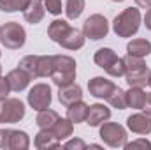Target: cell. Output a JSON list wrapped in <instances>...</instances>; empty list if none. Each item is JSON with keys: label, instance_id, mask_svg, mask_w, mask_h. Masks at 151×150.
Here are the masks:
<instances>
[{"label": "cell", "instance_id": "6da1fadb", "mask_svg": "<svg viewBox=\"0 0 151 150\" xmlns=\"http://www.w3.org/2000/svg\"><path fill=\"white\" fill-rule=\"evenodd\" d=\"M76 74H77V64L72 57L69 55H53V73H51V79L53 83L60 88L65 85H70L76 81Z\"/></svg>", "mask_w": 151, "mask_h": 150}, {"label": "cell", "instance_id": "7a4b0ae2", "mask_svg": "<svg viewBox=\"0 0 151 150\" xmlns=\"http://www.w3.org/2000/svg\"><path fill=\"white\" fill-rule=\"evenodd\" d=\"M142 16L137 7H127L113 21V30L118 37H132L139 32Z\"/></svg>", "mask_w": 151, "mask_h": 150}, {"label": "cell", "instance_id": "3957f363", "mask_svg": "<svg viewBox=\"0 0 151 150\" xmlns=\"http://www.w3.org/2000/svg\"><path fill=\"white\" fill-rule=\"evenodd\" d=\"M123 62H125V78H127L128 87H144V85H148L151 71L148 67V64L144 62V58L127 55L123 58Z\"/></svg>", "mask_w": 151, "mask_h": 150}, {"label": "cell", "instance_id": "277c9868", "mask_svg": "<svg viewBox=\"0 0 151 150\" xmlns=\"http://www.w3.org/2000/svg\"><path fill=\"white\" fill-rule=\"evenodd\" d=\"M93 62L104 69L106 73L113 78H121L125 76V62L121 57L116 55V51L111 50V48H100L97 50L95 57H93Z\"/></svg>", "mask_w": 151, "mask_h": 150}, {"label": "cell", "instance_id": "5b68a950", "mask_svg": "<svg viewBox=\"0 0 151 150\" xmlns=\"http://www.w3.org/2000/svg\"><path fill=\"white\" fill-rule=\"evenodd\" d=\"M25 41H27V32L19 23L7 21L5 25L0 27V42L7 50H19L23 48Z\"/></svg>", "mask_w": 151, "mask_h": 150}, {"label": "cell", "instance_id": "8992f818", "mask_svg": "<svg viewBox=\"0 0 151 150\" xmlns=\"http://www.w3.org/2000/svg\"><path fill=\"white\" fill-rule=\"evenodd\" d=\"M99 127H100L99 134H100L102 141H104L107 147H111V149L125 147L128 136H127V129H125L121 124H116V122H104V124H100Z\"/></svg>", "mask_w": 151, "mask_h": 150}, {"label": "cell", "instance_id": "52a82bcc", "mask_svg": "<svg viewBox=\"0 0 151 150\" xmlns=\"http://www.w3.org/2000/svg\"><path fill=\"white\" fill-rule=\"evenodd\" d=\"M25 117V104L16 97H5L0 101V124H16Z\"/></svg>", "mask_w": 151, "mask_h": 150}, {"label": "cell", "instance_id": "ba28073f", "mask_svg": "<svg viewBox=\"0 0 151 150\" xmlns=\"http://www.w3.org/2000/svg\"><path fill=\"white\" fill-rule=\"evenodd\" d=\"M83 34H84V37L91 39V41H100V39L107 37V34H109L107 18L104 14H91L83 23Z\"/></svg>", "mask_w": 151, "mask_h": 150}, {"label": "cell", "instance_id": "9c48e42d", "mask_svg": "<svg viewBox=\"0 0 151 150\" xmlns=\"http://www.w3.org/2000/svg\"><path fill=\"white\" fill-rule=\"evenodd\" d=\"M51 99H53V94H51V87L47 83H37L30 88L28 92V104L35 110V111H40V110H46L49 108L51 104Z\"/></svg>", "mask_w": 151, "mask_h": 150}, {"label": "cell", "instance_id": "30bf717a", "mask_svg": "<svg viewBox=\"0 0 151 150\" xmlns=\"http://www.w3.org/2000/svg\"><path fill=\"white\" fill-rule=\"evenodd\" d=\"M114 88H116V85L111 79L104 78V76H95V78H91L88 81V90L97 99H106L107 101V97L113 94Z\"/></svg>", "mask_w": 151, "mask_h": 150}, {"label": "cell", "instance_id": "8fae6325", "mask_svg": "<svg viewBox=\"0 0 151 150\" xmlns=\"http://www.w3.org/2000/svg\"><path fill=\"white\" fill-rule=\"evenodd\" d=\"M109 118H111V110H109L106 104L97 103V104H91V106L88 108L86 124H88L90 127H99L100 124L107 122Z\"/></svg>", "mask_w": 151, "mask_h": 150}, {"label": "cell", "instance_id": "7c38bea8", "mask_svg": "<svg viewBox=\"0 0 151 150\" xmlns=\"http://www.w3.org/2000/svg\"><path fill=\"white\" fill-rule=\"evenodd\" d=\"M127 127L135 134H150L151 117L146 115V113H134L127 118Z\"/></svg>", "mask_w": 151, "mask_h": 150}, {"label": "cell", "instance_id": "4fadbf2b", "mask_svg": "<svg viewBox=\"0 0 151 150\" xmlns=\"http://www.w3.org/2000/svg\"><path fill=\"white\" fill-rule=\"evenodd\" d=\"M58 99L60 103L69 108L70 104H74L77 101L83 99V88L77 85V83H70V85H65V87H60L58 90Z\"/></svg>", "mask_w": 151, "mask_h": 150}, {"label": "cell", "instance_id": "5bb4252c", "mask_svg": "<svg viewBox=\"0 0 151 150\" xmlns=\"http://www.w3.org/2000/svg\"><path fill=\"white\" fill-rule=\"evenodd\" d=\"M34 145L39 150H49V149H58L62 145V141L56 138V134L53 133V129H40L35 134Z\"/></svg>", "mask_w": 151, "mask_h": 150}, {"label": "cell", "instance_id": "9a60e30c", "mask_svg": "<svg viewBox=\"0 0 151 150\" xmlns=\"http://www.w3.org/2000/svg\"><path fill=\"white\" fill-rule=\"evenodd\" d=\"M5 78H7L9 87H11V90H12V92H21V90H25V88L30 85V81H32L30 74H28V73H25V71H23V69H19V67L12 69V71L5 76Z\"/></svg>", "mask_w": 151, "mask_h": 150}, {"label": "cell", "instance_id": "2e32d148", "mask_svg": "<svg viewBox=\"0 0 151 150\" xmlns=\"http://www.w3.org/2000/svg\"><path fill=\"white\" fill-rule=\"evenodd\" d=\"M84 34H83V30H77V28H69V32L62 37V41L58 42L62 48H65V50H81L83 46H84Z\"/></svg>", "mask_w": 151, "mask_h": 150}, {"label": "cell", "instance_id": "e0dca14e", "mask_svg": "<svg viewBox=\"0 0 151 150\" xmlns=\"http://www.w3.org/2000/svg\"><path fill=\"white\" fill-rule=\"evenodd\" d=\"M44 14H46V7L42 4V0H32L30 5L23 11V18L25 21L32 23V25H37L44 20Z\"/></svg>", "mask_w": 151, "mask_h": 150}, {"label": "cell", "instance_id": "ac0fdd59", "mask_svg": "<svg viewBox=\"0 0 151 150\" xmlns=\"http://www.w3.org/2000/svg\"><path fill=\"white\" fill-rule=\"evenodd\" d=\"M150 53H151V42L148 39H132L127 44V55L146 58Z\"/></svg>", "mask_w": 151, "mask_h": 150}, {"label": "cell", "instance_id": "d6986e66", "mask_svg": "<svg viewBox=\"0 0 151 150\" xmlns=\"http://www.w3.org/2000/svg\"><path fill=\"white\" fill-rule=\"evenodd\" d=\"M125 97H127V108L142 110L146 92L142 90V87H130V88L125 92Z\"/></svg>", "mask_w": 151, "mask_h": 150}, {"label": "cell", "instance_id": "ffe728a7", "mask_svg": "<svg viewBox=\"0 0 151 150\" xmlns=\"http://www.w3.org/2000/svg\"><path fill=\"white\" fill-rule=\"evenodd\" d=\"M88 108H90V106H88L86 103H83V99H81V101H77V103L70 104V106L67 108V118H69V120H72L74 124L86 122Z\"/></svg>", "mask_w": 151, "mask_h": 150}, {"label": "cell", "instance_id": "44dd1931", "mask_svg": "<svg viewBox=\"0 0 151 150\" xmlns=\"http://www.w3.org/2000/svg\"><path fill=\"white\" fill-rule=\"evenodd\" d=\"M70 25L65 21V20H55L51 21V25L47 27V37L51 39L53 42H60L62 37L69 32Z\"/></svg>", "mask_w": 151, "mask_h": 150}, {"label": "cell", "instance_id": "7402d4cb", "mask_svg": "<svg viewBox=\"0 0 151 150\" xmlns=\"http://www.w3.org/2000/svg\"><path fill=\"white\" fill-rule=\"evenodd\" d=\"M53 129V133L56 134V138L62 141V140H67V138H70L72 136V133H74V122L72 120H69V118H58L56 120V124L51 127Z\"/></svg>", "mask_w": 151, "mask_h": 150}, {"label": "cell", "instance_id": "603a6c76", "mask_svg": "<svg viewBox=\"0 0 151 150\" xmlns=\"http://www.w3.org/2000/svg\"><path fill=\"white\" fill-rule=\"evenodd\" d=\"M30 147V138L25 131H14L11 129L9 136V149L11 150H27Z\"/></svg>", "mask_w": 151, "mask_h": 150}, {"label": "cell", "instance_id": "cb8c5ba5", "mask_svg": "<svg viewBox=\"0 0 151 150\" xmlns=\"http://www.w3.org/2000/svg\"><path fill=\"white\" fill-rule=\"evenodd\" d=\"M58 118H60V115L55 111V110L46 108V110H40V111H39L37 118H35V124H37L39 129H51V127L56 124Z\"/></svg>", "mask_w": 151, "mask_h": 150}, {"label": "cell", "instance_id": "d4e9b609", "mask_svg": "<svg viewBox=\"0 0 151 150\" xmlns=\"http://www.w3.org/2000/svg\"><path fill=\"white\" fill-rule=\"evenodd\" d=\"M37 66H39V55H27L19 60V69H23L25 73H28L30 78H39L37 76Z\"/></svg>", "mask_w": 151, "mask_h": 150}, {"label": "cell", "instance_id": "484cf974", "mask_svg": "<svg viewBox=\"0 0 151 150\" xmlns=\"http://www.w3.org/2000/svg\"><path fill=\"white\" fill-rule=\"evenodd\" d=\"M84 5H86V2L84 0H67V4H65V14H67V18L69 20H77L81 14H83V11H84Z\"/></svg>", "mask_w": 151, "mask_h": 150}, {"label": "cell", "instance_id": "4316f807", "mask_svg": "<svg viewBox=\"0 0 151 150\" xmlns=\"http://www.w3.org/2000/svg\"><path fill=\"white\" fill-rule=\"evenodd\" d=\"M53 73V55H39L37 76L39 78H49Z\"/></svg>", "mask_w": 151, "mask_h": 150}, {"label": "cell", "instance_id": "83f0119b", "mask_svg": "<svg viewBox=\"0 0 151 150\" xmlns=\"http://www.w3.org/2000/svg\"><path fill=\"white\" fill-rule=\"evenodd\" d=\"M107 103L116 108V110H125L127 108V97H125V90H121L118 85H116V88L113 90V94L107 97Z\"/></svg>", "mask_w": 151, "mask_h": 150}, {"label": "cell", "instance_id": "f1b7e54d", "mask_svg": "<svg viewBox=\"0 0 151 150\" xmlns=\"http://www.w3.org/2000/svg\"><path fill=\"white\" fill-rule=\"evenodd\" d=\"M42 4H44V7H46V11L49 12V14H53V16H58V14H62V0H42Z\"/></svg>", "mask_w": 151, "mask_h": 150}, {"label": "cell", "instance_id": "f546056e", "mask_svg": "<svg viewBox=\"0 0 151 150\" xmlns=\"http://www.w3.org/2000/svg\"><path fill=\"white\" fill-rule=\"evenodd\" d=\"M125 149L127 150H137V149H151V141L148 140H144V138H139V140H135V141H132V143H125Z\"/></svg>", "mask_w": 151, "mask_h": 150}, {"label": "cell", "instance_id": "4dcf8cb0", "mask_svg": "<svg viewBox=\"0 0 151 150\" xmlns=\"http://www.w3.org/2000/svg\"><path fill=\"white\" fill-rule=\"evenodd\" d=\"M88 147L83 140H79V138H74V140H69L65 145H63V149H67V150H72V149H76V150H84Z\"/></svg>", "mask_w": 151, "mask_h": 150}, {"label": "cell", "instance_id": "1f68e13d", "mask_svg": "<svg viewBox=\"0 0 151 150\" xmlns=\"http://www.w3.org/2000/svg\"><path fill=\"white\" fill-rule=\"evenodd\" d=\"M9 92H11V87H9L7 78L0 74V101H2V99H5V97L9 95Z\"/></svg>", "mask_w": 151, "mask_h": 150}, {"label": "cell", "instance_id": "d6a6232c", "mask_svg": "<svg viewBox=\"0 0 151 150\" xmlns=\"http://www.w3.org/2000/svg\"><path fill=\"white\" fill-rule=\"evenodd\" d=\"M30 2H32V0H12V9H14V12H16V11H21V12H23V11L30 5Z\"/></svg>", "mask_w": 151, "mask_h": 150}, {"label": "cell", "instance_id": "836d02e7", "mask_svg": "<svg viewBox=\"0 0 151 150\" xmlns=\"http://www.w3.org/2000/svg\"><path fill=\"white\" fill-rule=\"evenodd\" d=\"M142 111L146 113V115H150V117H151V92H148V94H146V97H144Z\"/></svg>", "mask_w": 151, "mask_h": 150}, {"label": "cell", "instance_id": "e575fe53", "mask_svg": "<svg viewBox=\"0 0 151 150\" xmlns=\"http://www.w3.org/2000/svg\"><path fill=\"white\" fill-rule=\"evenodd\" d=\"M0 11H4V12H14L12 0H0Z\"/></svg>", "mask_w": 151, "mask_h": 150}, {"label": "cell", "instance_id": "d590c367", "mask_svg": "<svg viewBox=\"0 0 151 150\" xmlns=\"http://www.w3.org/2000/svg\"><path fill=\"white\" fill-rule=\"evenodd\" d=\"M144 25H146L148 30H151V7L146 11V14H144Z\"/></svg>", "mask_w": 151, "mask_h": 150}, {"label": "cell", "instance_id": "8d00e7d4", "mask_svg": "<svg viewBox=\"0 0 151 150\" xmlns=\"http://www.w3.org/2000/svg\"><path fill=\"white\" fill-rule=\"evenodd\" d=\"M137 7H142V9H150L151 7V0H135Z\"/></svg>", "mask_w": 151, "mask_h": 150}, {"label": "cell", "instance_id": "74e56055", "mask_svg": "<svg viewBox=\"0 0 151 150\" xmlns=\"http://www.w3.org/2000/svg\"><path fill=\"white\" fill-rule=\"evenodd\" d=\"M148 85L151 87V73H150V79H148Z\"/></svg>", "mask_w": 151, "mask_h": 150}, {"label": "cell", "instance_id": "f35d334b", "mask_svg": "<svg viewBox=\"0 0 151 150\" xmlns=\"http://www.w3.org/2000/svg\"><path fill=\"white\" fill-rule=\"evenodd\" d=\"M113 2H125V0H113Z\"/></svg>", "mask_w": 151, "mask_h": 150}, {"label": "cell", "instance_id": "ab89813d", "mask_svg": "<svg viewBox=\"0 0 151 150\" xmlns=\"http://www.w3.org/2000/svg\"><path fill=\"white\" fill-rule=\"evenodd\" d=\"M0 74H2V66H0Z\"/></svg>", "mask_w": 151, "mask_h": 150}, {"label": "cell", "instance_id": "60d3db41", "mask_svg": "<svg viewBox=\"0 0 151 150\" xmlns=\"http://www.w3.org/2000/svg\"><path fill=\"white\" fill-rule=\"evenodd\" d=\"M0 55H2V53H0Z\"/></svg>", "mask_w": 151, "mask_h": 150}]
</instances>
